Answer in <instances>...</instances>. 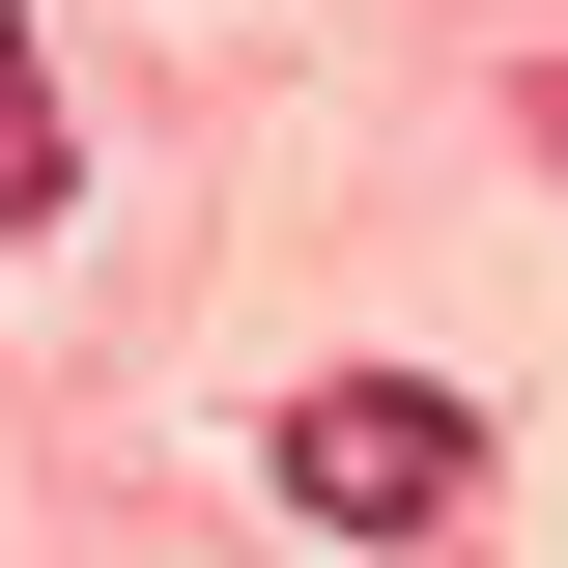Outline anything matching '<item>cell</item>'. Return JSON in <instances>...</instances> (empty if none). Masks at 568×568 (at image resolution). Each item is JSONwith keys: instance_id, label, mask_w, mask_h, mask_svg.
<instances>
[{"instance_id": "3", "label": "cell", "mask_w": 568, "mask_h": 568, "mask_svg": "<svg viewBox=\"0 0 568 568\" xmlns=\"http://www.w3.org/2000/svg\"><path fill=\"white\" fill-rule=\"evenodd\" d=\"M540 142H568V85H540Z\"/></svg>"}, {"instance_id": "1", "label": "cell", "mask_w": 568, "mask_h": 568, "mask_svg": "<svg viewBox=\"0 0 568 568\" xmlns=\"http://www.w3.org/2000/svg\"><path fill=\"white\" fill-rule=\"evenodd\" d=\"M284 511L369 540V568H426L484 511V398H455V369H313V398H284Z\"/></svg>"}, {"instance_id": "2", "label": "cell", "mask_w": 568, "mask_h": 568, "mask_svg": "<svg viewBox=\"0 0 568 568\" xmlns=\"http://www.w3.org/2000/svg\"><path fill=\"white\" fill-rule=\"evenodd\" d=\"M85 200V114H58V58H29V0H0V227H58Z\"/></svg>"}]
</instances>
